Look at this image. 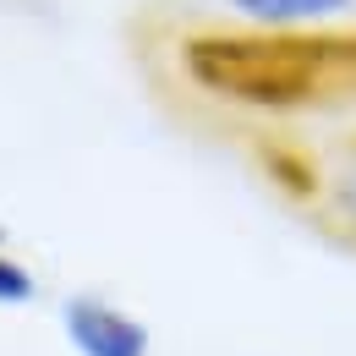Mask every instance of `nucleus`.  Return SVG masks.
Instances as JSON below:
<instances>
[{
    "label": "nucleus",
    "mask_w": 356,
    "mask_h": 356,
    "mask_svg": "<svg viewBox=\"0 0 356 356\" xmlns=\"http://www.w3.org/2000/svg\"><path fill=\"white\" fill-rule=\"evenodd\" d=\"M0 241H6V230H0Z\"/></svg>",
    "instance_id": "5"
},
{
    "label": "nucleus",
    "mask_w": 356,
    "mask_h": 356,
    "mask_svg": "<svg viewBox=\"0 0 356 356\" xmlns=\"http://www.w3.org/2000/svg\"><path fill=\"white\" fill-rule=\"evenodd\" d=\"M214 6L258 33H312L356 17V0H214Z\"/></svg>",
    "instance_id": "2"
},
{
    "label": "nucleus",
    "mask_w": 356,
    "mask_h": 356,
    "mask_svg": "<svg viewBox=\"0 0 356 356\" xmlns=\"http://www.w3.org/2000/svg\"><path fill=\"white\" fill-rule=\"evenodd\" d=\"M33 302H39V274L0 241V307H33Z\"/></svg>",
    "instance_id": "4"
},
{
    "label": "nucleus",
    "mask_w": 356,
    "mask_h": 356,
    "mask_svg": "<svg viewBox=\"0 0 356 356\" xmlns=\"http://www.w3.org/2000/svg\"><path fill=\"white\" fill-rule=\"evenodd\" d=\"M60 340L72 356H154V329L104 291H72L60 302Z\"/></svg>",
    "instance_id": "1"
},
{
    "label": "nucleus",
    "mask_w": 356,
    "mask_h": 356,
    "mask_svg": "<svg viewBox=\"0 0 356 356\" xmlns=\"http://www.w3.org/2000/svg\"><path fill=\"white\" fill-rule=\"evenodd\" d=\"M318 203H323V214L334 220V230L356 241V137L340 143V148L318 165Z\"/></svg>",
    "instance_id": "3"
}]
</instances>
